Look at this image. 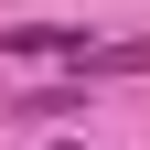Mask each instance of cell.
<instances>
[{
	"label": "cell",
	"instance_id": "cell-1",
	"mask_svg": "<svg viewBox=\"0 0 150 150\" xmlns=\"http://www.w3.org/2000/svg\"><path fill=\"white\" fill-rule=\"evenodd\" d=\"M11 54H22V64H97L86 22H22V32H11Z\"/></svg>",
	"mask_w": 150,
	"mask_h": 150
},
{
	"label": "cell",
	"instance_id": "cell-2",
	"mask_svg": "<svg viewBox=\"0 0 150 150\" xmlns=\"http://www.w3.org/2000/svg\"><path fill=\"white\" fill-rule=\"evenodd\" d=\"M11 118H43V129H54V118H86V86H43V97H11Z\"/></svg>",
	"mask_w": 150,
	"mask_h": 150
},
{
	"label": "cell",
	"instance_id": "cell-3",
	"mask_svg": "<svg viewBox=\"0 0 150 150\" xmlns=\"http://www.w3.org/2000/svg\"><path fill=\"white\" fill-rule=\"evenodd\" d=\"M0 107H11V97H0Z\"/></svg>",
	"mask_w": 150,
	"mask_h": 150
}]
</instances>
